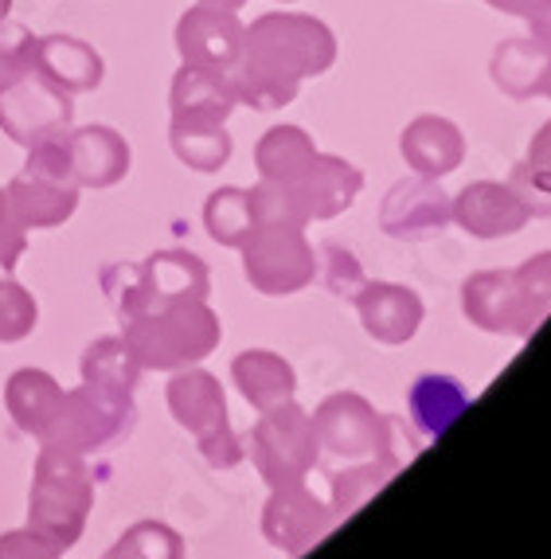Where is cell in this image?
<instances>
[{
	"label": "cell",
	"instance_id": "36",
	"mask_svg": "<svg viewBox=\"0 0 551 559\" xmlns=\"http://www.w3.org/2000/svg\"><path fill=\"white\" fill-rule=\"evenodd\" d=\"M63 551L56 544L39 536L36 528H20L0 536V559H59Z\"/></svg>",
	"mask_w": 551,
	"mask_h": 559
},
{
	"label": "cell",
	"instance_id": "16",
	"mask_svg": "<svg viewBox=\"0 0 551 559\" xmlns=\"http://www.w3.org/2000/svg\"><path fill=\"white\" fill-rule=\"evenodd\" d=\"M32 71L44 75L51 86H59L63 94H91L103 86V56L94 51L86 39L79 36H36L32 44Z\"/></svg>",
	"mask_w": 551,
	"mask_h": 559
},
{
	"label": "cell",
	"instance_id": "22",
	"mask_svg": "<svg viewBox=\"0 0 551 559\" xmlns=\"http://www.w3.org/2000/svg\"><path fill=\"white\" fill-rule=\"evenodd\" d=\"M4 403H9L12 423L44 442L59 415V403H63V388L56 383V376L39 372V368H20V372L9 376Z\"/></svg>",
	"mask_w": 551,
	"mask_h": 559
},
{
	"label": "cell",
	"instance_id": "18",
	"mask_svg": "<svg viewBox=\"0 0 551 559\" xmlns=\"http://www.w3.org/2000/svg\"><path fill=\"white\" fill-rule=\"evenodd\" d=\"M454 219L474 239H505V235H516L528 224V212L520 207V200L513 197L508 185H501V180H474L454 200Z\"/></svg>",
	"mask_w": 551,
	"mask_h": 559
},
{
	"label": "cell",
	"instance_id": "35",
	"mask_svg": "<svg viewBox=\"0 0 551 559\" xmlns=\"http://www.w3.org/2000/svg\"><path fill=\"white\" fill-rule=\"evenodd\" d=\"M321 254H325L328 289H333V294H340V298H356V294H360V286H364L360 262H356L352 254L340 247V242H325V247H321Z\"/></svg>",
	"mask_w": 551,
	"mask_h": 559
},
{
	"label": "cell",
	"instance_id": "32",
	"mask_svg": "<svg viewBox=\"0 0 551 559\" xmlns=\"http://www.w3.org/2000/svg\"><path fill=\"white\" fill-rule=\"evenodd\" d=\"M516 286H520L524 309H528V325L540 329V321L551 313V251L524 262L516 271Z\"/></svg>",
	"mask_w": 551,
	"mask_h": 559
},
{
	"label": "cell",
	"instance_id": "27",
	"mask_svg": "<svg viewBox=\"0 0 551 559\" xmlns=\"http://www.w3.org/2000/svg\"><path fill=\"white\" fill-rule=\"evenodd\" d=\"M169 145L188 168L215 173L231 160V133L224 126H204V121H169Z\"/></svg>",
	"mask_w": 551,
	"mask_h": 559
},
{
	"label": "cell",
	"instance_id": "7",
	"mask_svg": "<svg viewBox=\"0 0 551 559\" xmlns=\"http://www.w3.org/2000/svg\"><path fill=\"white\" fill-rule=\"evenodd\" d=\"M251 454L271 489L301 481L318 466V435H313L306 411L294 407V400L274 411H262V419L251 430Z\"/></svg>",
	"mask_w": 551,
	"mask_h": 559
},
{
	"label": "cell",
	"instance_id": "28",
	"mask_svg": "<svg viewBox=\"0 0 551 559\" xmlns=\"http://www.w3.org/2000/svg\"><path fill=\"white\" fill-rule=\"evenodd\" d=\"M141 360L122 336H103L94 341L83 356V383H103V388H118V392H133L141 380Z\"/></svg>",
	"mask_w": 551,
	"mask_h": 559
},
{
	"label": "cell",
	"instance_id": "14",
	"mask_svg": "<svg viewBox=\"0 0 551 559\" xmlns=\"http://www.w3.org/2000/svg\"><path fill=\"white\" fill-rule=\"evenodd\" d=\"M286 197L298 207L301 224H313V219H333L356 200V192L364 188L360 168L348 165L345 157H333V153H318V160L301 173L294 185H282Z\"/></svg>",
	"mask_w": 551,
	"mask_h": 559
},
{
	"label": "cell",
	"instance_id": "41",
	"mask_svg": "<svg viewBox=\"0 0 551 559\" xmlns=\"http://www.w3.org/2000/svg\"><path fill=\"white\" fill-rule=\"evenodd\" d=\"M103 559H137V556H133V551L130 548H122V544H113V548L110 551H106V556Z\"/></svg>",
	"mask_w": 551,
	"mask_h": 559
},
{
	"label": "cell",
	"instance_id": "26",
	"mask_svg": "<svg viewBox=\"0 0 551 559\" xmlns=\"http://www.w3.org/2000/svg\"><path fill=\"white\" fill-rule=\"evenodd\" d=\"M466 407H469V395L450 376H422L411 392V415L427 439L442 435Z\"/></svg>",
	"mask_w": 551,
	"mask_h": 559
},
{
	"label": "cell",
	"instance_id": "8",
	"mask_svg": "<svg viewBox=\"0 0 551 559\" xmlns=\"http://www.w3.org/2000/svg\"><path fill=\"white\" fill-rule=\"evenodd\" d=\"M313 435H318V450H325L328 457H395V430L383 419L380 411L368 400L352 392H340L333 400H325L313 415Z\"/></svg>",
	"mask_w": 551,
	"mask_h": 559
},
{
	"label": "cell",
	"instance_id": "30",
	"mask_svg": "<svg viewBox=\"0 0 551 559\" xmlns=\"http://www.w3.org/2000/svg\"><path fill=\"white\" fill-rule=\"evenodd\" d=\"M395 474H399V457H375V462H364V466L333 474V509H337V516L360 509V504H364L375 489H383Z\"/></svg>",
	"mask_w": 551,
	"mask_h": 559
},
{
	"label": "cell",
	"instance_id": "17",
	"mask_svg": "<svg viewBox=\"0 0 551 559\" xmlns=\"http://www.w3.org/2000/svg\"><path fill=\"white\" fill-rule=\"evenodd\" d=\"M352 301L360 309L364 329L380 345H407L422 325L419 294L407 286H395V282H364Z\"/></svg>",
	"mask_w": 551,
	"mask_h": 559
},
{
	"label": "cell",
	"instance_id": "29",
	"mask_svg": "<svg viewBox=\"0 0 551 559\" xmlns=\"http://www.w3.org/2000/svg\"><path fill=\"white\" fill-rule=\"evenodd\" d=\"M204 227L219 247H243L254 231L251 192L247 188H219L204 204Z\"/></svg>",
	"mask_w": 551,
	"mask_h": 559
},
{
	"label": "cell",
	"instance_id": "12",
	"mask_svg": "<svg viewBox=\"0 0 551 559\" xmlns=\"http://www.w3.org/2000/svg\"><path fill=\"white\" fill-rule=\"evenodd\" d=\"M333 521H337V516L328 513L306 485L294 481V485H278L271 493L266 513H262V532H266V540L286 551V556H301V551H309L328 528H333Z\"/></svg>",
	"mask_w": 551,
	"mask_h": 559
},
{
	"label": "cell",
	"instance_id": "3",
	"mask_svg": "<svg viewBox=\"0 0 551 559\" xmlns=\"http://www.w3.org/2000/svg\"><path fill=\"white\" fill-rule=\"evenodd\" d=\"M94 504V485L86 457L63 447H44L36 457L28 497V528L56 544L59 551L75 548Z\"/></svg>",
	"mask_w": 551,
	"mask_h": 559
},
{
	"label": "cell",
	"instance_id": "25",
	"mask_svg": "<svg viewBox=\"0 0 551 559\" xmlns=\"http://www.w3.org/2000/svg\"><path fill=\"white\" fill-rule=\"evenodd\" d=\"M543 75H548V51L536 44L532 36L505 39L493 56V79L496 86L513 98H532L543 91Z\"/></svg>",
	"mask_w": 551,
	"mask_h": 559
},
{
	"label": "cell",
	"instance_id": "5",
	"mask_svg": "<svg viewBox=\"0 0 551 559\" xmlns=\"http://www.w3.org/2000/svg\"><path fill=\"white\" fill-rule=\"evenodd\" d=\"M169 407L184 430H192L200 442V454L212 462L215 469H231L243 462V447L235 439L231 423H227V400L224 388L212 372L200 368H177L169 380Z\"/></svg>",
	"mask_w": 551,
	"mask_h": 559
},
{
	"label": "cell",
	"instance_id": "34",
	"mask_svg": "<svg viewBox=\"0 0 551 559\" xmlns=\"http://www.w3.org/2000/svg\"><path fill=\"white\" fill-rule=\"evenodd\" d=\"M32 44L36 36L24 24H9V20L0 24V91L32 71Z\"/></svg>",
	"mask_w": 551,
	"mask_h": 559
},
{
	"label": "cell",
	"instance_id": "21",
	"mask_svg": "<svg viewBox=\"0 0 551 559\" xmlns=\"http://www.w3.org/2000/svg\"><path fill=\"white\" fill-rule=\"evenodd\" d=\"M4 200H9L16 224L28 231V227H59L67 224L79 207V188L75 185H59V180L36 177V173H20L4 188Z\"/></svg>",
	"mask_w": 551,
	"mask_h": 559
},
{
	"label": "cell",
	"instance_id": "43",
	"mask_svg": "<svg viewBox=\"0 0 551 559\" xmlns=\"http://www.w3.org/2000/svg\"><path fill=\"white\" fill-rule=\"evenodd\" d=\"M282 4H290V0H282Z\"/></svg>",
	"mask_w": 551,
	"mask_h": 559
},
{
	"label": "cell",
	"instance_id": "31",
	"mask_svg": "<svg viewBox=\"0 0 551 559\" xmlns=\"http://www.w3.org/2000/svg\"><path fill=\"white\" fill-rule=\"evenodd\" d=\"M36 318H39L36 298L12 278L9 266H0V345L24 341L36 329Z\"/></svg>",
	"mask_w": 551,
	"mask_h": 559
},
{
	"label": "cell",
	"instance_id": "23",
	"mask_svg": "<svg viewBox=\"0 0 551 559\" xmlns=\"http://www.w3.org/2000/svg\"><path fill=\"white\" fill-rule=\"evenodd\" d=\"M231 376L254 411H274L294 400V368L266 348H251V353L235 356Z\"/></svg>",
	"mask_w": 551,
	"mask_h": 559
},
{
	"label": "cell",
	"instance_id": "2",
	"mask_svg": "<svg viewBox=\"0 0 551 559\" xmlns=\"http://www.w3.org/2000/svg\"><path fill=\"white\" fill-rule=\"evenodd\" d=\"M219 336L224 329L207 298L145 301L122 318V341L133 348L141 368H157V372H177L204 360L219 345Z\"/></svg>",
	"mask_w": 551,
	"mask_h": 559
},
{
	"label": "cell",
	"instance_id": "11",
	"mask_svg": "<svg viewBox=\"0 0 551 559\" xmlns=\"http://www.w3.org/2000/svg\"><path fill=\"white\" fill-rule=\"evenodd\" d=\"M243 36L247 28L239 24L235 12L207 9L196 4L177 20V51L184 67H200V71H235V63L243 59Z\"/></svg>",
	"mask_w": 551,
	"mask_h": 559
},
{
	"label": "cell",
	"instance_id": "13",
	"mask_svg": "<svg viewBox=\"0 0 551 559\" xmlns=\"http://www.w3.org/2000/svg\"><path fill=\"white\" fill-rule=\"evenodd\" d=\"M67 177L79 188H113L130 173V145L110 126H71L63 133Z\"/></svg>",
	"mask_w": 551,
	"mask_h": 559
},
{
	"label": "cell",
	"instance_id": "15",
	"mask_svg": "<svg viewBox=\"0 0 551 559\" xmlns=\"http://www.w3.org/2000/svg\"><path fill=\"white\" fill-rule=\"evenodd\" d=\"M462 306L466 318L486 333H513L528 336L536 333L528 325V309H524L520 286H516V271H481L474 278H466L462 286Z\"/></svg>",
	"mask_w": 551,
	"mask_h": 559
},
{
	"label": "cell",
	"instance_id": "1",
	"mask_svg": "<svg viewBox=\"0 0 551 559\" xmlns=\"http://www.w3.org/2000/svg\"><path fill=\"white\" fill-rule=\"evenodd\" d=\"M337 59V36L306 12H266L247 28L243 59L227 71L239 103L282 110L301 91V79L325 75Z\"/></svg>",
	"mask_w": 551,
	"mask_h": 559
},
{
	"label": "cell",
	"instance_id": "37",
	"mask_svg": "<svg viewBox=\"0 0 551 559\" xmlns=\"http://www.w3.org/2000/svg\"><path fill=\"white\" fill-rule=\"evenodd\" d=\"M24 247H28V235H24V227L16 224V215H12L9 200H4V192H0V266H16V259L24 254Z\"/></svg>",
	"mask_w": 551,
	"mask_h": 559
},
{
	"label": "cell",
	"instance_id": "40",
	"mask_svg": "<svg viewBox=\"0 0 551 559\" xmlns=\"http://www.w3.org/2000/svg\"><path fill=\"white\" fill-rule=\"evenodd\" d=\"M200 4H207V9H224V12H239L247 0H200Z\"/></svg>",
	"mask_w": 551,
	"mask_h": 559
},
{
	"label": "cell",
	"instance_id": "33",
	"mask_svg": "<svg viewBox=\"0 0 551 559\" xmlns=\"http://www.w3.org/2000/svg\"><path fill=\"white\" fill-rule=\"evenodd\" d=\"M513 197L520 200V207L528 212V219H548L551 215V173L532 160H520L513 165V177H508Z\"/></svg>",
	"mask_w": 551,
	"mask_h": 559
},
{
	"label": "cell",
	"instance_id": "39",
	"mask_svg": "<svg viewBox=\"0 0 551 559\" xmlns=\"http://www.w3.org/2000/svg\"><path fill=\"white\" fill-rule=\"evenodd\" d=\"M528 160L551 173V121H543L540 133L532 138V145H528Z\"/></svg>",
	"mask_w": 551,
	"mask_h": 559
},
{
	"label": "cell",
	"instance_id": "6",
	"mask_svg": "<svg viewBox=\"0 0 551 559\" xmlns=\"http://www.w3.org/2000/svg\"><path fill=\"white\" fill-rule=\"evenodd\" d=\"M243 251V271L259 294H298L313 282L318 274V259L309 247L306 231L294 224H254L247 235Z\"/></svg>",
	"mask_w": 551,
	"mask_h": 559
},
{
	"label": "cell",
	"instance_id": "42",
	"mask_svg": "<svg viewBox=\"0 0 551 559\" xmlns=\"http://www.w3.org/2000/svg\"><path fill=\"white\" fill-rule=\"evenodd\" d=\"M9 9H12V0H0V24L9 20Z\"/></svg>",
	"mask_w": 551,
	"mask_h": 559
},
{
	"label": "cell",
	"instance_id": "20",
	"mask_svg": "<svg viewBox=\"0 0 551 559\" xmlns=\"http://www.w3.org/2000/svg\"><path fill=\"white\" fill-rule=\"evenodd\" d=\"M172 121H204V126H227L231 110L239 106L231 91V79L219 71H200V67H180L172 79Z\"/></svg>",
	"mask_w": 551,
	"mask_h": 559
},
{
	"label": "cell",
	"instance_id": "4",
	"mask_svg": "<svg viewBox=\"0 0 551 559\" xmlns=\"http://www.w3.org/2000/svg\"><path fill=\"white\" fill-rule=\"evenodd\" d=\"M133 423V392H118V388H103V383H83L75 392H63L59 415L47 430L44 447H63L75 454H91V450L110 447L113 439H122Z\"/></svg>",
	"mask_w": 551,
	"mask_h": 559
},
{
	"label": "cell",
	"instance_id": "19",
	"mask_svg": "<svg viewBox=\"0 0 551 559\" xmlns=\"http://www.w3.org/2000/svg\"><path fill=\"white\" fill-rule=\"evenodd\" d=\"M399 150H403V160L415 168V177L439 180L462 165V157H466V138H462L458 126L450 118H442V114H422V118H415L411 126L403 130Z\"/></svg>",
	"mask_w": 551,
	"mask_h": 559
},
{
	"label": "cell",
	"instance_id": "9",
	"mask_svg": "<svg viewBox=\"0 0 551 559\" xmlns=\"http://www.w3.org/2000/svg\"><path fill=\"white\" fill-rule=\"evenodd\" d=\"M71 126H75V98L51 86L36 71H24L16 83L0 91V130L24 150L71 130Z\"/></svg>",
	"mask_w": 551,
	"mask_h": 559
},
{
	"label": "cell",
	"instance_id": "38",
	"mask_svg": "<svg viewBox=\"0 0 551 559\" xmlns=\"http://www.w3.org/2000/svg\"><path fill=\"white\" fill-rule=\"evenodd\" d=\"M486 4H489V9H496V12H505V16L528 20V24L551 12V0H486Z\"/></svg>",
	"mask_w": 551,
	"mask_h": 559
},
{
	"label": "cell",
	"instance_id": "24",
	"mask_svg": "<svg viewBox=\"0 0 551 559\" xmlns=\"http://www.w3.org/2000/svg\"><path fill=\"white\" fill-rule=\"evenodd\" d=\"M313 160H318V145L301 126H274L254 145L259 180H271V185H294Z\"/></svg>",
	"mask_w": 551,
	"mask_h": 559
},
{
	"label": "cell",
	"instance_id": "10",
	"mask_svg": "<svg viewBox=\"0 0 551 559\" xmlns=\"http://www.w3.org/2000/svg\"><path fill=\"white\" fill-rule=\"evenodd\" d=\"M454 224V200L430 177H407L392 185V192L380 204V227L392 239L419 242L434 239Z\"/></svg>",
	"mask_w": 551,
	"mask_h": 559
}]
</instances>
